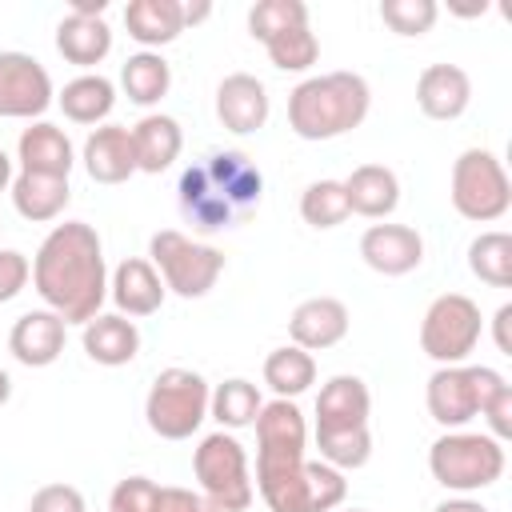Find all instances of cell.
<instances>
[{"label":"cell","instance_id":"484cf974","mask_svg":"<svg viewBox=\"0 0 512 512\" xmlns=\"http://www.w3.org/2000/svg\"><path fill=\"white\" fill-rule=\"evenodd\" d=\"M124 28H128V36H132L144 52L164 48V44H172V40L184 32L180 0H128V8H124Z\"/></svg>","mask_w":512,"mask_h":512},{"label":"cell","instance_id":"52a82bcc","mask_svg":"<svg viewBox=\"0 0 512 512\" xmlns=\"http://www.w3.org/2000/svg\"><path fill=\"white\" fill-rule=\"evenodd\" d=\"M508 380L488 368V364H444L428 376V388H424V404H428V416L456 432L464 428L468 420L480 416V408L504 388Z\"/></svg>","mask_w":512,"mask_h":512},{"label":"cell","instance_id":"9c48e42d","mask_svg":"<svg viewBox=\"0 0 512 512\" xmlns=\"http://www.w3.org/2000/svg\"><path fill=\"white\" fill-rule=\"evenodd\" d=\"M452 208L472 224H492L512 208V180L496 152L464 148L452 164Z\"/></svg>","mask_w":512,"mask_h":512},{"label":"cell","instance_id":"cb8c5ba5","mask_svg":"<svg viewBox=\"0 0 512 512\" xmlns=\"http://www.w3.org/2000/svg\"><path fill=\"white\" fill-rule=\"evenodd\" d=\"M132 148H136V172L160 176L164 168L176 164L180 148H184V132L172 116L164 112H148L136 128H132Z\"/></svg>","mask_w":512,"mask_h":512},{"label":"cell","instance_id":"4dcf8cb0","mask_svg":"<svg viewBox=\"0 0 512 512\" xmlns=\"http://www.w3.org/2000/svg\"><path fill=\"white\" fill-rule=\"evenodd\" d=\"M260 408H264L260 388H256L252 380H244V376H232V380L216 384V388H212V396H208V416H212L224 432L252 428V424H256V416H260Z\"/></svg>","mask_w":512,"mask_h":512},{"label":"cell","instance_id":"5bb4252c","mask_svg":"<svg viewBox=\"0 0 512 512\" xmlns=\"http://www.w3.org/2000/svg\"><path fill=\"white\" fill-rule=\"evenodd\" d=\"M360 256L380 276H408L424 264V240L408 224H372L360 236Z\"/></svg>","mask_w":512,"mask_h":512},{"label":"cell","instance_id":"ba28073f","mask_svg":"<svg viewBox=\"0 0 512 512\" xmlns=\"http://www.w3.org/2000/svg\"><path fill=\"white\" fill-rule=\"evenodd\" d=\"M192 472L200 480V492L220 508V512H248L252 508V472H248V452L232 432H208L196 452H192Z\"/></svg>","mask_w":512,"mask_h":512},{"label":"cell","instance_id":"d6a6232c","mask_svg":"<svg viewBox=\"0 0 512 512\" xmlns=\"http://www.w3.org/2000/svg\"><path fill=\"white\" fill-rule=\"evenodd\" d=\"M300 216L312 228H336L344 224L348 212V196H344V180H312L300 192Z\"/></svg>","mask_w":512,"mask_h":512},{"label":"cell","instance_id":"ee69618b","mask_svg":"<svg viewBox=\"0 0 512 512\" xmlns=\"http://www.w3.org/2000/svg\"><path fill=\"white\" fill-rule=\"evenodd\" d=\"M432 512H488L480 500H472V496H452V500H444V504H436Z\"/></svg>","mask_w":512,"mask_h":512},{"label":"cell","instance_id":"83f0119b","mask_svg":"<svg viewBox=\"0 0 512 512\" xmlns=\"http://www.w3.org/2000/svg\"><path fill=\"white\" fill-rule=\"evenodd\" d=\"M12 208L24 216V220H32V224H48V220H56L64 208H68V200H72V188H68V180H60V176H36V172H20V176H12Z\"/></svg>","mask_w":512,"mask_h":512},{"label":"cell","instance_id":"bcb514c9","mask_svg":"<svg viewBox=\"0 0 512 512\" xmlns=\"http://www.w3.org/2000/svg\"><path fill=\"white\" fill-rule=\"evenodd\" d=\"M4 188H12V156L0 148V192Z\"/></svg>","mask_w":512,"mask_h":512},{"label":"cell","instance_id":"60d3db41","mask_svg":"<svg viewBox=\"0 0 512 512\" xmlns=\"http://www.w3.org/2000/svg\"><path fill=\"white\" fill-rule=\"evenodd\" d=\"M156 512H220L204 492H192V488H160V508Z\"/></svg>","mask_w":512,"mask_h":512},{"label":"cell","instance_id":"603a6c76","mask_svg":"<svg viewBox=\"0 0 512 512\" xmlns=\"http://www.w3.org/2000/svg\"><path fill=\"white\" fill-rule=\"evenodd\" d=\"M344 196H348V212L364 220H388L400 204V180L384 164H360L344 180Z\"/></svg>","mask_w":512,"mask_h":512},{"label":"cell","instance_id":"44dd1931","mask_svg":"<svg viewBox=\"0 0 512 512\" xmlns=\"http://www.w3.org/2000/svg\"><path fill=\"white\" fill-rule=\"evenodd\" d=\"M16 160H20V172L68 180V172L76 164V152H72V140H68L64 128H56L48 120H32L16 140Z\"/></svg>","mask_w":512,"mask_h":512},{"label":"cell","instance_id":"8fae6325","mask_svg":"<svg viewBox=\"0 0 512 512\" xmlns=\"http://www.w3.org/2000/svg\"><path fill=\"white\" fill-rule=\"evenodd\" d=\"M256 484L300 468L308 456V424L292 400H268L256 416Z\"/></svg>","mask_w":512,"mask_h":512},{"label":"cell","instance_id":"d590c367","mask_svg":"<svg viewBox=\"0 0 512 512\" xmlns=\"http://www.w3.org/2000/svg\"><path fill=\"white\" fill-rule=\"evenodd\" d=\"M440 16L436 0H380V20L396 36H424Z\"/></svg>","mask_w":512,"mask_h":512},{"label":"cell","instance_id":"7bdbcfd3","mask_svg":"<svg viewBox=\"0 0 512 512\" xmlns=\"http://www.w3.org/2000/svg\"><path fill=\"white\" fill-rule=\"evenodd\" d=\"M208 16H212V4H208V0H196V4H184V0H180V20H184V28H192V24L208 20Z\"/></svg>","mask_w":512,"mask_h":512},{"label":"cell","instance_id":"c3c4849f","mask_svg":"<svg viewBox=\"0 0 512 512\" xmlns=\"http://www.w3.org/2000/svg\"><path fill=\"white\" fill-rule=\"evenodd\" d=\"M348 512H364V508H348Z\"/></svg>","mask_w":512,"mask_h":512},{"label":"cell","instance_id":"f1b7e54d","mask_svg":"<svg viewBox=\"0 0 512 512\" xmlns=\"http://www.w3.org/2000/svg\"><path fill=\"white\" fill-rule=\"evenodd\" d=\"M264 384L276 392V400H296L316 384V360L312 352L284 344L264 356Z\"/></svg>","mask_w":512,"mask_h":512},{"label":"cell","instance_id":"74e56055","mask_svg":"<svg viewBox=\"0 0 512 512\" xmlns=\"http://www.w3.org/2000/svg\"><path fill=\"white\" fill-rule=\"evenodd\" d=\"M28 512H88V508H84V492L76 484H44L32 492Z\"/></svg>","mask_w":512,"mask_h":512},{"label":"cell","instance_id":"2e32d148","mask_svg":"<svg viewBox=\"0 0 512 512\" xmlns=\"http://www.w3.org/2000/svg\"><path fill=\"white\" fill-rule=\"evenodd\" d=\"M64 340H68V324L52 308H36V312L16 316V324L8 332V352L24 368H48L60 360Z\"/></svg>","mask_w":512,"mask_h":512},{"label":"cell","instance_id":"3957f363","mask_svg":"<svg viewBox=\"0 0 512 512\" xmlns=\"http://www.w3.org/2000/svg\"><path fill=\"white\" fill-rule=\"evenodd\" d=\"M372 88L360 72L308 76L288 92V128L300 140H336L364 124Z\"/></svg>","mask_w":512,"mask_h":512},{"label":"cell","instance_id":"7dc6e473","mask_svg":"<svg viewBox=\"0 0 512 512\" xmlns=\"http://www.w3.org/2000/svg\"><path fill=\"white\" fill-rule=\"evenodd\" d=\"M8 400H12V376H8L4 368H0V408H4Z\"/></svg>","mask_w":512,"mask_h":512},{"label":"cell","instance_id":"8d00e7d4","mask_svg":"<svg viewBox=\"0 0 512 512\" xmlns=\"http://www.w3.org/2000/svg\"><path fill=\"white\" fill-rule=\"evenodd\" d=\"M156 508H160V484L148 476H124L108 496V512H156Z\"/></svg>","mask_w":512,"mask_h":512},{"label":"cell","instance_id":"7a4b0ae2","mask_svg":"<svg viewBox=\"0 0 512 512\" xmlns=\"http://www.w3.org/2000/svg\"><path fill=\"white\" fill-rule=\"evenodd\" d=\"M260 196H264V176L252 164V156L236 148L200 156L180 172L176 184V208L184 224H192V232L204 236L244 224L260 208Z\"/></svg>","mask_w":512,"mask_h":512},{"label":"cell","instance_id":"d4e9b609","mask_svg":"<svg viewBox=\"0 0 512 512\" xmlns=\"http://www.w3.org/2000/svg\"><path fill=\"white\" fill-rule=\"evenodd\" d=\"M56 52L76 68H96L112 52V28L104 16H64L56 24Z\"/></svg>","mask_w":512,"mask_h":512},{"label":"cell","instance_id":"ab89813d","mask_svg":"<svg viewBox=\"0 0 512 512\" xmlns=\"http://www.w3.org/2000/svg\"><path fill=\"white\" fill-rule=\"evenodd\" d=\"M480 416H484V424H488V436L504 444V440L512 436V388L504 384V388L480 408Z\"/></svg>","mask_w":512,"mask_h":512},{"label":"cell","instance_id":"e575fe53","mask_svg":"<svg viewBox=\"0 0 512 512\" xmlns=\"http://www.w3.org/2000/svg\"><path fill=\"white\" fill-rule=\"evenodd\" d=\"M264 48H268L272 68H280V72H308L320 60V40H316V32L308 24L272 36Z\"/></svg>","mask_w":512,"mask_h":512},{"label":"cell","instance_id":"f546056e","mask_svg":"<svg viewBox=\"0 0 512 512\" xmlns=\"http://www.w3.org/2000/svg\"><path fill=\"white\" fill-rule=\"evenodd\" d=\"M120 88H124V96H128L132 104L152 108V104H160V100L168 96V88H172V68H168V60H164L160 52H136V56H128L124 68H120Z\"/></svg>","mask_w":512,"mask_h":512},{"label":"cell","instance_id":"f35d334b","mask_svg":"<svg viewBox=\"0 0 512 512\" xmlns=\"http://www.w3.org/2000/svg\"><path fill=\"white\" fill-rule=\"evenodd\" d=\"M32 280V260L16 248H0V304L16 300Z\"/></svg>","mask_w":512,"mask_h":512},{"label":"cell","instance_id":"7402d4cb","mask_svg":"<svg viewBox=\"0 0 512 512\" xmlns=\"http://www.w3.org/2000/svg\"><path fill=\"white\" fill-rule=\"evenodd\" d=\"M84 352H88V360H96V364H104V368H124V364H132L136 360V352H140V328H136V320H128V316H120V312H100V316H92L88 324H84Z\"/></svg>","mask_w":512,"mask_h":512},{"label":"cell","instance_id":"ac0fdd59","mask_svg":"<svg viewBox=\"0 0 512 512\" xmlns=\"http://www.w3.org/2000/svg\"><path fill=\"white\" fill-rule=\"evenodd\" d=\"M164 280H160V272L152 268V260H140V256H128V260H120L116 264V272L108 276V296H112V304H116V312L120 316H152V312H160V304H164Z\"/></svg>","mask_w":512,"mask_h":512},{"label":"cell","instance_id":"1f68e13d","mask_svg":"<svg viewBox=\"0 0 512 512\" xmlns=\"http://www.w3.org/2000/svg\"><path fill=\"white\" fill-rule=\"evenodd\" d=\"M468 272L488 288H512V236L508 232H480L468 244Z\"/></svg>","mask_w":512,"mask_h":512},{"label":"cell","instance_id":"b9f144b4","mask_svg":"<svg viewBox=\"0 0 512 512\" xmlns=\"http://www.w3.org/2000/svg\"><path fill=\"white\" fill-rule=\"evenodd\" d=\"M508 320H512V304H500L496 316H492V340L504 356H512V340H508Z\"/></svg>","mask_w":512,"mask_h":512},{"label":"cell","instance_id":"681fc988","mask_svg":"<svg viewBox=\"0 0 512 512\" xmlns=\"http://www.w3.org/2000/svg\"><path fill=\"white\" fill-rule=\"evenodd\" d=\"M0 232H4V224H0Z\"/></svg>","mask_w":512,"mask_h":512},{"label":"cell","instance_id":"4fadbf2b","mask_svg":"<svg viewBox=\"0 0 512 512\" xmlns=\"http://www.w3.org/2000/svg\"><path fill=\"white\" fill-rule=\"evenodd\" d=\"M268 112H272L268 88L252 72H232L216 84V120L228 132H236V136L260 132L268 124Z\"/></svg>","mask_w":512,"mask_h":512},{"label":"cell","instance_id":"5b68a950","mask_svg":"<svg viewBox=\"0 0 512 512\" xmlns=\"http://www.w3.org/2000/svg\"><path fill=\"white\" fill-rule=\"evenodd\" d=\"M208 380L192 368H164L148 396H144V420L160 440H188L208 420Z\"/></svg>","mask_w":512,"mask_h":512},{"label":"cell","instance_id":"836d02e7","mask_svg":"<svg viewBox=\"0 0 512 512\" xmlns=\"http://www.w3.org/2000/svg\"><path fill=\"white\" fill-rule=\"evenodd\" d=\"M308 24V4L304 0H256L248 8V36L268 44L272 36Z\"/></svg>","mask_w":512,"mask_h":512},{"label":"cell","instance_id":"ffe728a7","mask_svg":"<svg viewBox=\"0 0 512 512\" xmlns=\"http://www.w3.org/2000/svg\"><path fill=\"white\" fill-rule=\"evenodd\" d=\"M84 172L96 184H124L136 172V148H132V128L124 124H100L84 140Z\"/></svg>","mask_w":512,"mask_h":512},{"label":"cell","instance_id":"6da1fadb","mask_svg":"<svg viewBox=\"0 0 512 512\" xmlns=\"http://www.w3.org/2000/svg\"><path fill=\"white\" fill-rule=\"evenodd\" d=\"M32 284L44 308H52L64 324H88L92 316H100L108 300L100 232L84 220L56 224L32 256Z\"/></svg>","mask_w":512,"mask_h":512},{"label":"cell","instance_id":"4316f807","mask_svg":"<svg viewBox=\"0 0 512 512\" xmlns=\"http://www.w3.org/2000/svg\"><path fill=\"white\" fill-rule=\"evenodd\" d=\"M56 104L72 124H96L100 128L116 108V84L100 72H84L56 92Z\"/></svg>","mask_w":512,"mask_h":512},{"label":"cell","instance_id":"e0dca14e","mask_svg":"<svg viewBox=\"0 0 512 512\" xmlns=\"http://www.w3.org/2000/svg\"><path fill=\"white\" fill-rule=\"evenodd\" d=\"M372 392L360 376H332L316 396V432H352L368 428Z\"/></svg>","mask_w":512,"mask_h":512},{"label":"cell","instance_id":"7c38bea8","mask_svg":"<svg viewBox=\"0 0 512 512\" xmlns=\"http://www.w3.org/2000/svg\"><path fill=\"white\" fill-rule=\"evenodd\" d=\"M56 100L48 68L28 52H0V116L40 120Z\"/></svg>","mask_w":512,"mask_h":512},{"label":"cell","instance_id":"8992f818","mask_svg":"<svg viewBox=\"0 0 512 512\" xmlns=\"http://www.w3.org/2000/svg\"><path fill=\"white\" fill-rule=\"evenodd\" d=\"M148 256H152V268L160 272L164 288L184 300L208 296L216 288V280L224 276V252L212 244H200L176 228H160L148 240Z\"/></svg>","mask_w":512,"mask_h":512},{"label":"cell","instance_id":"f6af8a7d","mask_svg":"<svg viewBox=\"0 0 512 512\" xmlns=\"http://www.w3.org/2000/svg\"><path fill=\"white\" fill-rule=\"evenodd\" d=\"M68 12L72 16H104L108 12V0H72Z\"/></svg>","mask_w":512,"mask_h":512},{"label":"cell","instance_id":"9a60e30c","mask_svg":"<svg viewBox=\"0 0 512 512\" xmlns=\"http://www.w3.org/2000/svg\"><path fill=\"white\" fill-rule=\"evenodd\" d=\"M348 308L336 296H308L288 316V336L304 352H324L348 336Z\"/></svg>","mask_w":512,"mask_h":512},{"label":"cell","instance_id":"277c9868","mask_svg":"<svg viewBox=\"0 0 512 512\" xmlns=\"http://www.w3.org/2000/svg\"><path fill=\"white\" fill-rule=\"evenodd\" d=\"M508 452L500 440H492L488 432H444L440 440H432L428 448V472L440 488L468 496L480 488H492L504 476Z\"/></svg>","mask_w":512,"mask_h":512},{"label":"cell","instance_id":"d6986e66","mask_svg":"<svg viewBox=\"0 0 512 512\" xmlns=\"http://www.w3.org/2000/svg\"><path fill=\"white\" fill-rule=\"evenodd\" d=\"M416 104L428 120H460L472 104V80L460 64H428L416 80Z\"/></svg>","mask_w":512,"mask_h":512},{"label":"cell","instance_id":"30bf717a","mask_svg":"<svg viewBox=\"0 0 512 512\" xmlns=\"http://www.w3.org/2000/svg\"><path fill=\"white\" fill-rule=\"evenodd\" d=\"M480 304L464 292H444L428 304L424 320H420V348L428 360L444 364H464L476 344H480Z\"/></svg>","mask_w":512,"mask_h":512}]
</instances>
